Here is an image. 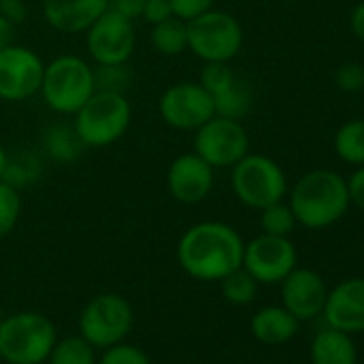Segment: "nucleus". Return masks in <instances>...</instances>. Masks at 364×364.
I'll use <instances>...</instances> for the list:
<instances>
[{"mask_svg":"<svg viewBox=\"0 0 364 364\" xmlns=\"http://www.w3.org/2000/svg\"><path fill=\"white\" fill-rule=\"evenodd\" d=\"M245 242L240 234L221 221H204L189 228L178 242V262L198 281H221L242 266Z\"/></svg>","mask_w":364,"mask_h":364,"instance_id":"nucleus-1","label":"nucleus"},{"mask_svg":"<svg viewBox=\"0 0 364 364\" xmlns=\"http://www.w3.org/2000/svg\"><path fill=\"white\" fill-rule=\"evenodd\" d=\"M289 206L306 230L330 228L349 208L347 180L332 169H313L294 185Z\"/></svg>","mask_w":364,"mask_h":364,"instance_id":"nucleus-2","label":"nucleus"},{"mask_svg":"<svg viewBox=\"0 0 364 364\" xmlns=\"http://www.w3.org/2000/svg\"><path fill=\"white\" fill-rule=\"evenodd\" d=\"M73 116L77 139L86 146L103 148L127 133L131 124V105L122 92L95 90Z\"/></svg>","mask_w":364,"mask_h":364,"instance_id":"nucleus-3","label":"nucleus"},{"mask_svg":"<svg viewBox=\"0 0 364 364\" xmlns=\"http://www.w3.org/2000/svg\"><path fill=\"white\" fill-rule=\"evenodd\" d=\"M54 343L56 328L41 313H18L0 323V358L9 364H41Z\"/></svg>","mask_w":364,"mask_h":364,"instance_id":"nucleus-4","label":"nucleus"},{"mask_svg":"<svg viewBox=\"0 0 364 364\" xmlns=\"http://www.w3.org/2000/svg\"><path fill=\"white\" fill-rule=\"evenodd\" d=\"M95 90V71L90 65L80 56L65 54L46 65L39 92L54 112L75 114Z\"/></svg>","mask_w":364,"mask_h":364,"instance_id":"nucleus-5","label":"nucleus"},{"mask_svg":"<svg viewBox=\"0 0 364 364\" xmlns=\"http://www.w3.org/2000/svg\"><path fill=\"white\" fill-rule=\"evenodd\" d=\"M234 196L249 208L262 210L287 193V178L277 161L266 154H245L232 171Z\"/></svg>","mask_w":364,"mask_h":364,"instance_id":"nucleus-6","label":"nucleus"},{"mask_svg":"<svg viewBox=\"0 0 364 364\" xmlns=\"http://www.w3.org/2000/svg\"><path fill=\"white\" fill-rule=\"evenodd\" d=\"M242 26L225 11H206L187 22V48L204 63H230L242 50Z\"/></svg>","mask_w":364,"mask_h":364,"instance_id":"nucleus-7","label":"nucleus"},{"mask_svg":"<svg viewBox=\"0 0 364 364\" xmlns=\"http://www.w3.org/2000/svg\"><path fill=\"white\" fill-rule=\"evenodd\" d=\"M133 326V309L118 294L92 298L80 317V334L92 347H112L122 343Z\"/></svg>","mask_w":364,"mask_h":364,"instance_id":"nucleus-8","label":"nucleus"},{"mask_svg":"<svg viewBox=\"0 0 364 364\" xmlns=\"http://www.w3.org/2000/svg\"><path fill=\"white\" fill-rule=\"evenodd\" d=\"M196 154H200L210 167H234L245 154H249L247 129L225 116H213L196 131Z\"/></svg>","mask_w":364,"mask_h":364,"instance_id":"nucleus-9","label":"nucleus"},{"mask_svg":"<svg viewBox=\"0 0 364 364\" xmlns=\"http://www.w3.org/2000/svg\"><path fill=\"white\" fill-rule=\"evenodd\" d=\"M159 114L178 131H198L217 112L208 90L200 82H180L161 95Z\"/></svg>","mask_w":364,"mask_h":364,"instance_id":"nucleus-10","label":"nucleus"},{"mask_svg":"<svg viewBox=\"0 0 364 364\" xmlns=\"http://www.w3.org/2000/svg\"><path fill=\"white\" fill-rule=\"evenodd\" d=\"M298 255L287 236L262 234L245 245L242 268L257 283H281L294 268Z\"/></svg>","mask_w":364,"mask_h":364,"instance_id":"nucleus-11","label":"nucleus"},{"mask_svg":"<svg viewBox=\"0 0 364 364\" xmlns=\"http://www.w3.org/2000/svg\"><path fill=\"white\" fill-rule=\"evenodd\" d=\"M43 60L24 46L0 50V99L26 101L41 90Z\"/></svg>","mask_w":364,"mask_h":364,"instance_id":"nucleus-12","label":"nucleus"},{"mask_svg":"<svg viewBox=\"0 0 364 364\" xmlns=\"http://www.w3.org/2000/svg\"><path fill=\"white\" fill-rule=\"evenodd\" d=\"M86 48L88 54L99 63V67L127 65L135 50V26L131 20L105 11L88 31Z\"/></svg>","mask_w":364,"mask_h":364,"instance_id":"nucleus-13","label":"nucleus"},{"mask_svg":"<svg viewBox=\"0 0 364 364\" xmlns=\"http://www.w3.org/2000/svg\"><path fill=\"white\" fill-rule=\"evenodd\" d=\"M200 84L208 90L217 116L240 120L251 109V88L230 69L228 63H206Z\"/></svg>","mask_w":364,"mask_h":364,"instance_id":"nucleus-14","label":"nucleus"},{"mask_svg":"<svg viewBox=\"0 0 364 364\" xmlns=\"http://www.w3.org/2000/svg\"><path fill=\"white\" fill-rule=\"evenodd\" d=\"M215 185V167L200 154L185 152L171 161L167 169V191L182 204H198L206 200Z\"/></svg>","mask_w":364,"mask_h":364,"instance_id":"nucleus-15","label":"nucleus"},{"mask_svg":"<svg viewBox=\"0 0 364 364\" xmlns=\"http://www.w3.org/2000/svg\"><path fill=\"white\" fill-rule=\"evenodd\" d=\"M281 298L283 306L298 319H313L323 311L328 289L323 279L311 268H294L281 281Z\"/></svg>","mask_w":364,"mask_h":364,"instance_id":"nucleus-16","label":"nucleus"},{"mask_svg":"<svg viewBox=\"0 0 364 364\" xmlns=\"http://www.w3.org/2000/svg\"><path fill=\"white\" fill-rule=\"evenodd\" d=\"M323 317L330 328L347 334L364 332V279H347L328 291Z\"/></svg>","mask_w":364,"mask_h":364,"instance_id":"nucleus-17","label":"nucleus"},{"mask_svg":"<svg viewBox=\"0 0 364 364\" xmlns=\"http://www.w3.org/2000/svg\"><path fill=\"white\" fill-rule=\"evenodd\" d=\"M107 9L109 0H43L48 24L60 33H84Z\"/></svg>","mask_w":364,"mask_h":364,"instance_id":"nucleus-18","label":"nucleus"},{"mask_svg":"<svg viewBox=\"0 0 364 364\" xmlns=\"http://www.w3.org/2000/svg\"><path fill=\"white\" fill-rule=\"evenodd\" d=\"M251 332L259 343L283 345L298 332V319L285 306H264L253 315Z\"/></svg>","mask_w":364,"mask_h":364,"instance_id":"nucleus-19","label":"nucleus"},{"mask_svg":"<svg viewBox=\"0 0 364 364\" xmlns=\"http://www.w3.org/2000/svg\"><path fill=\"white\" fill-rule=\"evenodd\" d=\"M358 351L351 334L326 328L317 332V336L311 343V362L313 364H355Z\"/></svg>","mask_w":364,"mask_h":364,"instance_id":"nucleus-20","label":"nucleus"},{"mask_svg":"<svg viewBox=\"0 0 364 364\" xmlns=\"http://www.w3.org/2000/svg\"><path fill=\"white\" fill-rule=\"evenodd\" d=\"M150 43L163 56H178L187 50V22L169 18L150 28Z\"/></svg>","mask_w":364,"mask_h":364,"instance_id":"nucleus-21","label":"nucleus"},{"mask_svg":"<svg viewBox=\"0 0 364 364\" xmlns=\"http://www.w3.org/2000/svg\"><path fill=\"white\" fill-rule=\"evenodd\" d=\"M336 154L349 165H364V118L345 122L334 135Z\"/></svg>","mask_w":364,"mask_h":364,"instance_id":"nucleus-22","label":"nucleus"},{"mask_svg":"<svg viewBox=\"0 0 364 364\" xmlns=\"http://www.w3.org/2000/svg\"><path fill=\"white\" fill-rule=\"evenodd\" d=\"M48 360L50 364H95V351L92 345L82 334L67 336L54 343Z\"/></svg>","mask_w":364,"mask_h":364,"instance_id":"nucleus-23","label":"nucleus"},{"mask_svg":"<svg viewBox=\"0 0 364 364\" xmlns=\"http://www.w3.org/2000/svg\"><path fill=\"white\" fill-rule=\"evenodd\" d=\"M257 285L259 283L242 266L221 279V291H223L225 300H230L232 304H249V302H253L255 296H257Z\"/></svg>","mask_w":364,"mask_h":364,"instance_id":"nucleus-24","label":"nucleus"},{"mask_svg":"<svg viewBox=\"0 0 364 364\" xmlns=\"http://www.w3.org/2000/svg\"><path fill=\"white\" fill-rule=\"evenodd\" d=\"M259 213H262L259 215V225H262V232L264 234H270V236H289L294 232V228L298 225L291 206L285 204L283 200L277 202V204H270V206L262 208Z\"/></svg>","mask_w":364,"mask_h":364,"instance_id":"nucleus-25","label":"nucleus"},{"mask_svg":"<svg viewBox=\"0 0 364 364\" xmlns=\"http://www.w3.org/2000/svg\"><path fill=\"white\" fill-rule=\"evenodd\" d=\"M22 213V198L20 191L11 182L0 180V238L14 232Z\"/></svg>","mask_w":364,"mask_h":364,"instance_id":"nucleus-26","label":"nucleus"},{"mask_svg":"<svg viewBox=\"0 0 364 364\" xmlns=\"http://www.w3.org/2000/svg\"><path fill=\"white\" fill-rule=\"evenodd\" d=\"M99 364H150V360L139 347L116 343V345L107 347V351L103 353Z\"/></svg>","mask_w":364,"mask_h":364,"instance_id":"nucleus-27","label":"nucleus"},{"mask_svg":"<svg viewBox=\"0 0 364 364\" xmlns=\"http://www.w3.org/2000/svg\"><path fill=\"white\" fill-rule=\"evenodd\" d=\"M334 80L343 92H360L364 88V67L358 63H345L336 69Z\"/></svg>","mask_w":364,"mask_h":364,"instance_id":"nucleus-28","label":"nucleus"},{"mask_svg":"<svg viewBox=\"0 0 364 364\" xmlns=\"http://www.w3.org/2000/svg\"><path fill=\"white\" fill-rule=\"evenodd\" d=\"M173 18L182 20V22H189L196 20L198 16L206 14L213 9L215 0H169Z\"/></svg>","mask_w":364,"mask_h":364,"instance_id":"nucleus-29","label":"nucleus"},{"mask_svg":"<svg viewBox=\"0 0 364 364\" xmlns=\"http://www.w3.org/2000/svg\"><path fill=\"white\" fill-rule=\"evenodd\" d=\"M141 18H144V22H148L150 26H154V24H159V22H165V20L173 18V11H171L169 0H146L144 11H141Z\"/></svg>","mask_w":364,"mask_h":364,"instance_id":"nucleus-30","label":"nucleus"},{"mask_svg":"<svg viewBox=\"0 0 364 364\" xmlns=\"http://www.w3.org/2000/svg\"><path fill=\"white\" fill-rule=\"evenodd\" d=\"M347 193H349V204L358 206L364 210V165H360L347 180Z\"/></svg>","mask_w":364,"mask_h":364,"instance_id":"nucleus-31","label":"nucleus"},{"mask_svg":"<svg viewBox=\"0 0 364 364\" xmlns=\"http://www.w3.org/2000/svg\"><path fill=\"white\" fill-rule=\"evenodd\" d=\"M144 5H146V0H109V11L135 22L141 18Z\"/></svg>","mask_w":364,"mask_h":364,"instance_id":"nucleus-32","label":"nucleus"},{"mask_svg":"<svg viewBox=\"0 0 364 364\" xmlns=\"http://www.w3.org/2000/svg\"><path fill=\"white\" fill-rule=\"evenodd\" d=\"M0 16H5L16 26L24 24L28 18V9L24 0H0Z\"/></svg>","mask_w":364,"mask_h":364,"instance_id":"nucleus-33","label":"nucleus"},{"mask_svg":"<svg viewBox=\"0 0 364 364\" xmlns=\"http://www.w3.org/2000/svg\"><path fill=\"white\" fill-rule=\"evenodd\" d=\"M14 39H16V24L9 22L5 16H0V50L14 46Z\"/></svg>","mask_w":364,"mask_h":364,"instance_id":"nucleus-34","label":"nucleus"},{"mask_svg":"<svg viewBox=\"0 0 364 364\" xmlns=\"http://www.w3.org/2000/svg\"><path fill=\"white\" fill-rule=\"evenodd\" d=\"M349 24H351V33H353L360 41H364V0L351 11Z\"/></svg>","mask_w":364,"mask_h":364,"instance_id":"nucleus-35","label":"nucleus"},{"mask_svg":"<svg viewBox=\"0 0 364 364\" xmlns=\"http://www.w3.org/2000/svg\"><path fill=\"white\" fill-rule=\"evenodd\" d=\"M5 173H7V152H5L3 144H0V180H3Z\"/></svg>","mask_w":364,"mask_h":364,"instance_id":"nucleus-36","label":"nucleus"},{"mask_svg":"<svg viewBox=\"0 0 364 364\" xmlns=\"http://www.w3.org/2000/svg\"><path fill=\"white\" fill-rule=\"evenodd\" d=\"M0 323H3V313H0Z\"/></svg>","mask_w":364,"mask_h":364,"instance_id":"nucleus-37","label":"nucleus"}]
</instances>
